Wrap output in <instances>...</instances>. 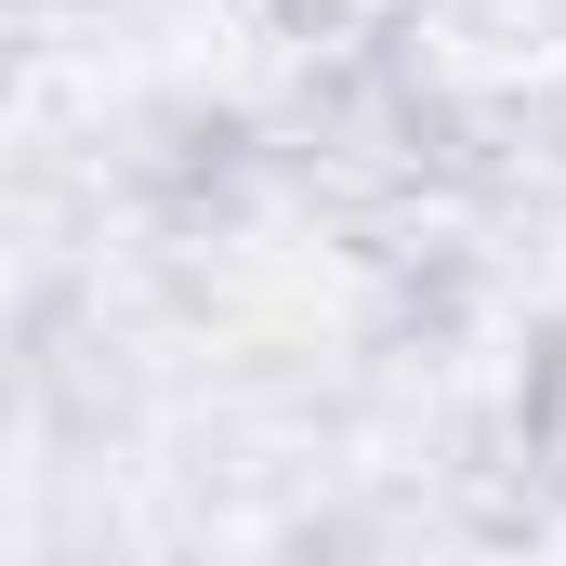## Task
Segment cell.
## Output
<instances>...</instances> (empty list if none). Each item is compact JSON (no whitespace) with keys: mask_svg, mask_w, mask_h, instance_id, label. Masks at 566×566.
I'll use <instances>...</instances> for the list:
<instances>
[{"mask_svg":"<svg viewBox=\"0 0 566 566\" xmlns=\"http://www.w3.org/2000/svg\"><path fill=\"white\" fill-rule=\"evenodd\" d=\"M514 448L541 461V488H566V329L527 356V382H514Z\"/></svg>","mask_w":566,"mask_h":566,"instance_id":"cell-1","label":"cell"},{"mask_svg":"<svg viewBox=\"0 0 566 566\" xmlns=\"http://www.w3.org/2000/svg\"><path fill=\"white\" fill-rule=\"evenodd\" d=\"M0 27H13V0H0Z\"/></svg>","mask_w":566,"mask_h":566,"instance_id":"cell-2","label":"cell"}]
</instances>
